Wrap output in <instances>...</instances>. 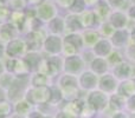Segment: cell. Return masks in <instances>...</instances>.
<instances>
[{
	"instance_id": "cell-1",
	"label": "cell",
	"mask_w": 135,
	"mask_h": 118,
	"mask_svg": "<svg viewBox=\"0 0 135 118\" xmlns=\"http://www.w3.org/2000/svg\"><path fill=\"white\" fill-rule=\"evenodd\" d=\"M28 89H30V74L16 76L12 81V85L7 90V100L14 104L18 100L24 99Z\"/></svg>"
},
{
	"instance_id": "cell-2",
	"label": "cell",
	"mask_w": 135,
	"mask_h": 118,
	"mask_svg": "<svg viewBox=\"0 0 135 118\" xmlns=\"http://www.w3.org/2000/svg\"><path fill=\"white\" fill-rule=\"evenodd\" d=\"M36 8V18L43 24L46 25L47 23L55 19L58 16V6L56 2L49 1V0H43Z\"/></svg>"
},
{
	"instance_id": "cell-3",
	"label": "cell",
	"mask_w": 135,
	"mask_h": 118,
	"mask_svg": "<svg viewBox=\"0 0 135 118\" xmlns=\"http://www.w3.org/2000/svg\"><path fill=\"white\" fill-rule=\"evenodd\" d=\"M27 52V44L21 35L14 38L5 45V58H24Z\"/></svg>"
},
{
	"instance_id": "cell-4",
	"label": "cell",
	"mask_w": 135,
	"mask_h": 118,
	"mask_svg": "<svg viewBox=\"0 0 135 118\" xmlns=\"http://www.w3.org/2000/svg\"><path fill=\"white\" fill-rule=\"evenodd\" d=\"M62 50H63V37L62 35L47 34L42 47V53L45 57L62 56Z\"/></svg>"
},
{
	"instance_id": "cell-5",
	"label": "cell",
	"mask_w": 135,
	"mask_h": 118,
	"mask_svg": "<svg viewBox=\"0 0 135 118\" xmlns=\"http://www.w3.org/2000/svg\"><path fill=\"white\" fill-rule=\"evenodd\" d=\"M50 88H31L27 90L25 95V99L32 105L33 107L38 105L49 103L50 100Z\"/></svg>"
},
{
	"instance_id": "cell-6",
	"label": "cell",
	"mask_w": 135,
	"mask_h": 118,
	"mask_svg": "<svg viewBox=\"0 0 135 118\" xmlns=\"http://www.w3.org/2000/svg\"><path fill=\"white\" fill-rule=\"evenodd\" d=\"M47 35V32L45 30V25L40 28L33 30L32 32H30L28 34L24 35L26 44H27L28 51H39L42 52L43 44L45 42V38Z\"/></svg>"
},
{
	"instance_id": "cell-7",
	"label": "cell",
	"mask_w": 135,
	"mask_h": 118,
	"mask_svg": "<svg viewBox=\"0 0 135 118\" xmlns=\"http://www.w3.org/2000/svg\"><path fill=\"white\" fill-rule=\"evenodd\" d=\"M5 67L6 72L14 74V76H24L30 74L28 67L23 58H5Z\"/></svg>"
},
{
	"instance_id": "cell-8",
	"label": "cell",
	"mask_w": 135,
	"mask_h": 118,
	"mask_svg": "<svg viewBox=\"0 0 135 118\" xmlns=\"http://www.w3.org/2000/svg\"><path fill=\"white\" fill-rule=\"evenodd\" d=\"M55 84L54 78L40 72H33L30 74V86L31 88H50Z\"/></svg>"
},
{
	"instance_id": "cell-9",
	"label": "cell",
	"mask_w": 135,
	"mask_h": 118,
	"mask_svg": "<svg viewBox=\"0 0 135 118\" xmlns=\"http://www.w3.org/2000/svg\"><path fill=\"white\" fill-rule=\"evenodd\" d=\"M43 58H44V54L39 51H28L24 56L23 59L26 63V65H27L30 74L38 71V67H39V64Z\"/></svg>"
},
{
	"instance_id": "cell-10",
	"label": "cell",
	"mask_w": 135,
	"mask_h": 118,
	"mask_svg": "<svg viewBox=\"0 0 135 118\" xmlns=\"http://www.w3.org/2000/svg\"><path fill=\"white\" fill-rule=\"evenodd\" d=\"M19 35H20L19 31L11 23L0 25V43H2L4 45H6L7 43H9L11 40H13L14 38L19 37Z\"/></svg>"
},
{
	"instance_id": "cell-11",
	"label": "cell",
	"mask_w": 135,
	"mask_h": 118,
	"mask_svg": "<svg viewBox=\"0 0 135 118\" xmlns=\"http://www.w3.org/2000/svg\"><path fill=\"white\" fill-rule=\"evenodd\" d=\"M47 34H55V35H62L65 33V24H64V18L61 16H57L55 19H52L50 23L45 25Z\"/></svg>"
},
{
	"instance_id": "cell-12",
	"label": "cell",
	"mask_w": 135,
	"mask_h": 118,
	"mask_svg": "<svg viewBox=\"0 0 135 118\" xmlns=\"http://www.w3.org/2000/svg\"><path fill=\"white\" fill-rule=\"evenodd\" d=\"M81 67H82V60L78 58L77 54L76 56L64 58V66H63L64 73L75 76V74H77L79 72Z\"/></svg>"
},
{
	"instance_id": "cell-13",
	"label": "cell",
	"mask_w": 135,
	"mask_h": 118,
	"mask_svg": "<svg viewBox=\"0 0 135 118\" xmlns=\"http://www.w3.org/2000/svg\"><path fill=\"white\" fill-rule=\"evenodd\" d=\"M35 107L27 102V100L24 98V99L18 100L17 103L13 104V114L17 115H20V116H26L27 117L28 115L32 112V110Z\"/></svg>"
},
{
	"instance_id": "cell-14",
	"label": "cell",
	"mask_w": 135,
	"mask_h": 118,
	"mask_svg": "<svg viewBox=\"0 0 135 118\" xmlns=\"http://www.w3.org/2000/svg\"><path fill=\"white\" fill-rule=\"evenodd\" d=\"M26 21V14H25V11L24 12H12L11 14V19H9V23L19 31L20 33L21 28H23L24 24Z\"/></svg>"
},
{
	"instance_id": "cell-15",
	"label": "cell",
	"mask_w": 135,
	"mask_h": 118,
	"mask_svg": "<svg viewBox=\"0 0 135 118\" xmlns=\"http://www.w3.org/2000/svg\"><path fill=\"white\" fill-rule=\"evenodd\" d=\"M7 6L12 12H24L27 9L28 4L26 0H8Z\"/></svg>"
},
{
	"instance_id": "cell-16",
	"label": "cell",
	"mask_w": 135,
	"mask_h": 118,
	"mask_svg": "<svg viewBox=\"0 0 135 118\" xmlns=\"http://www.w3.org/2000/svg\"><path fill=\"white\" fill-rule=\"evenodd\" d=\"M14 77H16L14 74L9 73V72H5V73L0 77V88H2L7 92L9 86L12 85V81H13Z\"/></svg>"
},
{
	"instance_id": "cell-17",
	"label": "cell",
	"mask_w": 135,
	"mask_h": 118,
	"mask_svg": "<svg viewBox=\"0 0 135 118\" xmlns=\"http://www.w3.org/2000/svg\"><path fill=\"white\" fill-rule=\"evenodd\" d=\"M11 14L12 11L9 9V7L7 5H0V25L9 23Z\"/></svg>"
},
{
	"instance_id": "cell-18",
	"label": "cell",
	"mask_w": 135,
	"mask_h": 118,
	"mask_svg": "<svg viewBox=\"0 0 135 118\" xmlns=\"http://www.w3.org/2000/svg\"><path fill=\"white\" fill-rule=\"evenodd\" d=\"M0 114L6 117H9L13 114V104L11 102H8V100L0 103Z\"/></svg>"
},
{
	"instance_id": "cell-19",
	"label": "cell",
	"mask_w": 135,
	"mask_h": 118,
	"mask_svg": "<svg viewBox=\"0 0 135 118\" xmlns=\"http://www.w3.org/2000/svg\"><path fill=\"white\" fill-rule=\"evenodd\" d=\"M7 100V92L2 88H0V103Z\"/></svg>"
},
{
	"instance_id": "cell-20",
	"label": "cell",
	"mask_w": 135,
	"mask_h": 118,
	"mask_svg": "<svg viewBox=\"0 0 135 118\" xmlns=\"http://www.w3.org/2000/svg\"><path fill=\"white\" fill-rule=\"evenodd\" d=\"M26 1H27L28 6H31V7H36V6H38V5H39L40 2L43 1V0H26Z\"/></svg>"
},
{
	"instance_id": "cell-21",
	"label": "cell",
	"mask_w": 135,
	"mask_h": 118,
	"mask_svg": "<svg viewBox=\"0 0 135 118\" xmlns=\"http://www.w3.org/2000/svg\"><path fill=\"white\" fill-rule=\"evenodd\" d=\"M6 72V67H5V61L4 59H0V77Z\"/></svg>"
},
{
	"instance_id": "cell-22",
	"label": "cell",
	"mask_w": 135,
	"mask_h": 118,
	"mask_svg": "<svg viewBox=\"0 0 135 118\" xmlns=\"http://www.w3.org/2000/svg\"><path fill=\"white\" fill-rule=\"evenodd\" d=\"M0 59H5V45L0 43Z\"/></svg>"
},
{
	"instance_id": "cell-23",
	"label": "cell",
	"mask_w": 135,
	"mask_h": 118,
	"mask_svg": "<svg viewBox=\"0 0 135 118\" xmlns=\"http://www.w3.org/2000/svg\"><path fill=\"white\" fill-rule=\"evenodd\" d=\"M8 118H27L26 116H20V115H17V114H12Z\"/></svg>"
},
{
	"instance_id": "cell-24",
	"label": "cell",
	"mask_w": 135,
	"mask_h": 118,
	"mask_svg": "<svg viewBox=\"0 0 135 118\" xmlns=\"http://www.w3.org/2000/svg\"><path fill=\"white\" fill-rule=\"evenodd\" d=\"M7 2H8V0H0V4L2 5H7Z\"/></svg>"
},
{
	"instance_id": "cell-25",
	"label": "cell",
	"mask_w": 135,
	"mask_h": 118,
	"mask_svg": "<svg viewBox=\"0 0 135 118\" xmlns=\"http://www.w3.org/2000/svg\"><path fill=\"white\" fill-rule=\"evenodd\" d=\"M0 118H8V117H6V116H4V115L0 114Z\"/></svg>"
},
{
	"instance_id": "cell-26",
	"label": "cell",
	"mask_w": 135,
	"mask_h": 118,
	"mask_svg": "<svg viewBox=\"0 0 135 118\" xmlns=\"http://www.w3.org/2000/svg\"><path fill=\"white\" fill-rule=\"evenodd\" d=\"M49 1H52V2H56L57 0H49Z\"/></svg>"
}]
</instances>
